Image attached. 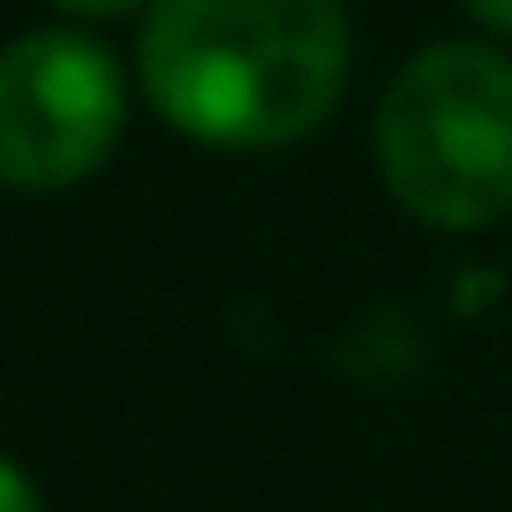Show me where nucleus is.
Returning a JSON list of instances; mask_svg holds the SVG:
<instances>
[{"label":"nucleus","mask_w":512,"mask_h":512,"mask_svg":"<svg viewBox=\"0 0 512 512\" xmlns=\"http://www.w3.org/2000/svg\"><path fill=\"white\" fill-rule=\"evenodd\" d=\"M354 31L339 0H151L136 83L211 151H287L339 113Z\"/></svg>","instance_id":"1"},{"label":"nucleus","mask_w":512,"mask_h":512,"mask_svg":"<svg viewBox=\"0 0 512 512\" xmlns=\"http://www.w3.org/2000/svg\"><path fill=\"white\" fill-rule=\"evenodd\" d=\"M46 8H61L68 23H113V16H144L151 0H46Z\"/></svg>","instance_id":"4"},{"label":"nucleus","mask_w":512,"mask_h":512,"mask_svg":"<svg viewBox=\"0 0 512 512\" xmlns=\"http://www.w3.org/2000/svg\"><path fill=\"white\" fill-rule=\"evenodd\" d=\"M377 174L407 219L482 234L512 211V53L482 38L422 46L377 98Z\"/></svg>","instance_id":"2"},{"label":"nucleus","mask_w":512,"mask_h":512,"mask_svg":"<svg viewBox=\"0 0 512 512\" xmlns=\"http://www.w3.org/2000/svg\"><path fill=\"white\" fill-rule=\"evenodd\" d=\"M460 8H467L490 38H512V0H460Z\"/></svg>","instance_id":"6"},{"label":"nucleus","mask_w":512,"mask_h":512,"mask_svg":"<svg viewBox=\"0 0 512 512\" xmlns=\"http://www.w3.org/2000/svg\"><path fill=\"white\" fill-rule=\"evenodd\" d=\"M0 512H46L38 490H31V475H23L16 460H0Z\"/></svg>","instance_id":"5"},{"label":"nucleus","mask_w":512,"mask_h":512,"mask_svg":"<svg viewBox=\"0 0 512 512\" xmlns=\"http://www.w3.org/2000/svg\"><path fill=\"white\" fill-rule=\"evenodd\" d=\"M128 76L83 23H38L0 46V189L61 196L113 159Z\"/></svg>","instance_id":"3"}]
</instances>
